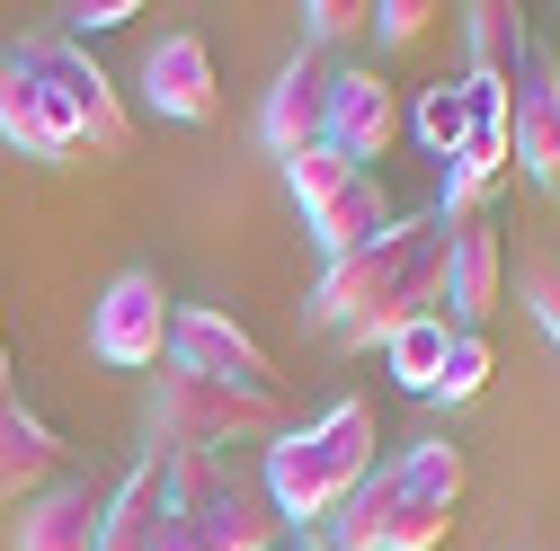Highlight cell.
<instances>
[{
	"instance_id": "obj_27",
	"label": "cell",
	"mask_w": 560,
	"mask_h": 551,
	"mask_svg": "<svg viewBox=\"0 0 560 551\" xmlns=\"http://www.w3.org/2000/svg\"><path fill=\"white\" fill-rule=\"evenodd\" d=\"M72 19H81V36H90V27L107 36V27H125V19H143V10H133V0H98V10H72Z\"/></svg>"
},
{
	"instance_id": "obj_18",
	"label": "cell",
	"mask_w": 560,
	"mask_h": 551,
	"mask_svg": "<svg viewBox=\"0 0 560 551\" xmlns=\"http://www.w3.org/2000/svg\"><path fill=\"white\" fill-rule=\"evenodd\" d=\"M463 36H471V81H499V90L525 81V62H534V27H525L516 0H471V10H463Z\"/></svg>"
},
{
	"instance_id": "obj_30",
	"label": "cell",
	"mask_w": 560,
	"mask_h": 551,
	"mask_svg": "<svg viewBox=\"0 0 560 551\" xmlns=\"http://www.w3.org/2000/svg\"><path fill=\"white\" fill-rule=\"evenodd\" d=\"M294 551H329V542H294Z\"/></svg>"
},
{
	"instance_id": "obj_24",
	"label": "cell",
	"mask_w": 560,
	"mask_h": 551,
	"mask_svg": "<svg viewBox=\"0 0 560 551\" xmlns=\"http://www.w3.org/2000/svg\"><path fill=\"white\" fill-rule=\"evenodd\" d=\"M357 27H374L365 0H312V10H303V45H312V54H329L338 36H357Z\"/></svg>"
},
{
	"instance_id": "obj_1",
	"label": "cell",
	"mask_w": 560,
	"mask_h": 551,
	"mask_svg": "<svg viewBox=\"0 0 560 551\" xmlns=\"http://www.w3.org/2000/svg\"><path fill=\"white\" fill-rule=\"evenodd\" d=\"M428 312H445V214H400L357 258L320 267V294L303 303V320L338 348H392Z\"/></svg>"
},
{
	"instance_id": "obj_2",
	"label": "cell",
	"mask_w": 560,
	"mask_h": 551,
	"mask_svg": "<svg viewBox=\"0 0 560 551\" xmlns=\"http://www.w3.org/2000/svg\"><path fill=\"white\" fill-rule=\"evenodd\" d=\"M374 471V400H329L312 427H285L267 445L258 462V490L267 507L285 516V525H329L347 499H357V480Z\"/></svg>"
},
{
	"instance_id": "obj_3",
	"label": "cell",
	"mask_w": 560,
	"mask_h": 551,
	"mask_svg": "<svg viewBox=\"0 0 560 551\" xmlns=\"http://www.w3.org/2000/svg\"><path fill=\"white\" fill-rule=\"evenodd\" d=\"M161 480H170V516L196 534V551H285V516L223 454H161Z\"/></svg>"
},
{
	"instance_id": "obj_25",
	"label": "cell",
	"mask_w": 560,
	"mask_h": 551,
	"mask_svg": "<svg viewBox=\"0 0 560 551\" xmlns=\"http://www.w3.org/2000/svg\"><path fill=\"white\" fill-rule=\"evenodd\" d=\"M445 10H428V0H383V10H374V27H383V45H418V36H428Z\"/></svg>"
},
{
	"instance_id": "obj_28",
	"label": "cell",
	"mask_w": 560,
	"mask_h": 551,
	"mask_svg": "<svg viewBox=\"0 0 560 551\" xmlns=\"http://www.w3.org/2000/svg\"><path fill=\"white\" fill-rule=\"evenodd\" d=\"M152 551H196V534H187L178 516H161V542H152Z\"/></svg>"
},
{
	"instance_id": "obj_19",
	"label": "cell",
	"mask_w": 560,
	"mask_h": 551,
	"mask_svg": "<svg viewBox=\"0 0 560 551\" xmlns=\"http://www.w3.org/2000/svg\"><path fill=\"white\" fill-rule=\"evenodd\" d=\"M161 516H170V480H161V454H143V462L116 480L107 516H98V551H152L161 542Z\"/></svg>"
},
{
	"instance_id": "obj_4",
	"label": "cell",
	"mask_w": 560,
	"mask_h": 551,
	"mask_svg": "<svg viewBox=\"0 0 560 551\" xmlns=\"http://www.w3.org/2000/svg\"><path fill=\"white\" fill-rule=\"evenodd\" d=\"M152 454H223L249 436H285V400L276 391H232V383H205L187 365H161L152 383Z\"/></svg>"
},
{
	"instance_id": "obj_11",
	"label": "cell",
	"mask_w": 560,
	"mask_h": 551,
	"mask_svg": "<svg viewBox=\"0 0 560 551\" xmlns=\"http://www.w3.org/2000/svg\"><path fill=\"white\" fill-rule=\"evenodd\" d=\"M508 143H516V169L560 196V62H551L542 45H534V62H525L516 98H508Z\"/></svg>"
},
{
	"instance_id": "obj_7",
	"label": "cell",
	"mask_w": 560,
	"mask_h": 551,
	"mask_svg": "<svg viewBox=\"0 0 560 551\" xmlns=\"http://www.w3.org/2000/svg\"><path fill=\"white\" fill-rule=\"evenodd\" d=\"M392 471H400V499H392V534H383V551H436V542L454 534L463 480H471L463 445H445V436L400 445V454H392Z\"/></svg>"
},
{
	"instance_id": "obj_14",
	"label": "cell",
	"mask_w": 560,
	"mask_h": 551,
	"mask_svg": "<svg viewBox=\"0 0 560 551\" xmlns=\"http://www.w3.org/2000/svg\"><path fill=\"white\" fill-rule=\"evenodd\" d=\"M0 143H10L19 161H81V143H72V125L54 116V98L36 90V72L10 54L0 62Z\"/></svg>"
},
{
	"instance_id": "obj_16",
	"label": "cell",
	"mask_w": 560,
	"mask_h": 551,
	"mask_svg": "<svg viewBox=\"0 0 560 551\" xmlns=\"http://www.w3.org/2000/svg\"><path fill=\"white\" fill-rule=\"evenodd\" d=\"M303 223H312V249L338 267V258H357L365 241H383V232L400 223V204H392V187L365 169V178H347V187L320 204V214H303Z\"/></svg>"
},
{
	"instance_id": "obj_5",
	"label": "cell",
	"mask_w": 560,
	"mask_h": 551,
	"mask_svg": "<svg viewBox=\"0 0 560 551\" xmlns=\"http://www.w3.org/2000/svg\"><path fill=\"white\" fill-rule=\"evenodd\" d=\"M19 62L36 72V90L54 98V116L72 125V143L81 152H98V161H125V143H133V116H125V90L90 62V45L81 36H36V45H19Z\"/></svg>"
},
{
	"instance_id": "obj_13",
	"label": "cell",
	"mask_w": 560,
	"mask_h": 551,
	"mask_svg": "<svg viewBox=\"0 0 560 551\" xmlns=\"http://www.w3.org/2000/svg\"><path fill=\"white\" fill-rule=\"evenodd\" d=\"M143 98H152L170 125H214V116H223V81H214L205 36H161V45L143 54Z\"/></svg>"
},
{
	"instance_id": "obj_21",
	"label": "cell",
	"mask_w": 560,
	"mask_h": 551,
	"mask_svg": "<svg viewBox=\"0 0 560 551\" xmlns=\"http://www.w3.org/2000/svg\"><path fill=\"white\" fill-rule=\"evenodd\" d=\"M409 133H418V143H428L436 161H454V152L471 143V98H463V81L418 90V107H409Z\"/></svg>"
},
{
	"instance_id": "obj_9",
	"label": "cell",
	"mask_w": 560,
	"mask_h": 551,
	"mask_svg": "<svg viewBox=\"0 0 560 551\" xmlns=\"http://www.w3.org/2000/svg\"><path fill=\"white\" fill-rule=\"evenodd\" d=\"M329 90H338V62L312 54V45L285 62V72H276V90H267V107H258V133H267L276 161H294V152L329 143Z\"/></svg>"
},
{
	"instance_id": "obj_23",
	"label": "cell",
	"mask_w": 560,
	"mask_h": 551,
	"mask_svg": "<svg viewBox=\"0 0 560 551\" xmlns=\"http://www.w3.org/2000/svg\"><path fill=\"white\" fill-rule=\"evenodd\" d=\"M347 178H365V169L347 161V152H329V143H312V152H294V161H285V187H294L303 214H320V204H329Z\"/></svg>"
},
{
	"instance_id": "obj_17",
	"label": "cell",
	"mask_w": 560,
	"mask_h": 551,
	"mask_svg": "<svg viewBox=\"0 0 560 551\" xmlns=\"http://www.w3.org/2000/svg\"><path fill=\"white\" fill-rule=\"evenodd\" d=\"M98 516H107V499L90 480H54L45 499L19 507V542L10 551H98Z\"/></svg>"
},
{
	"instance_id": "obj_6",
	"label": "cell",
	"mask_w": 560,
	"mask_h": 551,
	"mask_svg": "<svg viewBox=\"0 0 560 551\" xmlns=\"http://www.w3.org/2000/svg\"><path fill=\"white\" fill-rule=\"evenodd\" d=\"M170 329H178L170 285H161L152 267H125L116 285L98 294V312H90V348H98V365H116V374H161V365H170Z\"/></svg>"
},
{
	"instance_id": "obj_8",
	"label": "cell",
	"mask_w": 560,
	"mask_h": 551,
	"mask_svg": "<svg viewBox=\"0 0 560 551\" xmlns=\"http://www.w3.org/2000/svg\"><path fill=\"white\" fill-rule=\"evenodd\" d=\"M170 365L205 374V383H232V391H276V365L267 348L214 303H178V329H170Z\"/></svg>"
},
{
	"instance_id": "obj_12",
	"label": "cell",
	"mask_w": 560,
	"mask_h": 551,
	"mask_svg": "<svg viewBox=\"0 0 560 551\" xmlns=\"http://www.w3.org/2000/svg\"><path fill=\"white\" fill-rule=\"evenodd\" d=\"M499 285H508L499 223H489V214H454V223H445V312L471 329V320L499 312Z\"/></svg>"
},
{
	"instance_id": "obj_15",
	"label": "cell",
	"mask_w": 560,
	"mask_h": 551,
	"mask_svg": "<svg viewBox=\"0 0 560 551\" xmlns=\"http://www.w3.org/2000/svg\"><path fill=\"white\" fill-rule=\"evenodd\" d=\"M62 480V436L36 419V409L0 400V507H27Z\"/></svg>"
},
{
	"instance_id": "obj_20",
	"label": "cell",
	"mask_w": 560,
	"mask_h": 551,
	"mask_svg": "<svg viewBox=\"0 0 560 551\" xmlns=\"http://www.w3.org/2000/svg\"><path fill=\"white\" fill-rule=\"evenodd\" d=\"M454 329H463L454 312H428V320H409V329L392 338V348H383V356H392V383L428 400V391H436V365H445V348H454Z\"/></svg>"
},
{
	"instance_id": "obj_22",
	"label": "cell",
	"mask_w": 560,
	"mask_h": 551,
	"mask_svg": "<svg viewBox=\"0 0 560 551\" xmlns=\"http://www.w3.org/2000/svg\"><path fill=\"white\" fill-rule=\"evenodd\" d=\"M489 374H499V348H489L480 329H454V348H445V365H436V391H428V400L463 409V400H480V391H489Z\"/></svg>"
},
{
	"instance_id": "obj_10",
	"label": "cell",
	"mask_w": 560,
	"mask_h": 551,
	"mask_svg": "<svg viewBox=\"0 0 560 551\" xmlns=\"http://www.w3.org/2000/svg\"><path fill=\"white\" fill-rule=\"evenodd\" d=\"M400 125H409V107H400V90L383 72H338V90H329V152H347L365 169V161H383L400 143Z\"/></svg>"
},
{
	"instance_id": "obj_29",
	"label": "cell",
	"mask_w": 560,
	"mask_h": 551,
	"mask_svg": "<svg viewBox=\"0 0 560 551\" xmlns=\"http://www.w3.org/2000/svg\"><path fill=\"white\" fill-rule=\"evenodd\" d=\"M0 383H10V356H0ZM0 400H10V391H0Z\"/></svg>"
},
{
	"instance_id": "obj_26",
	"label": "cell",
	"mask_w": 560,
	"mask_h": 551,
	"mask_svg": "<svg viewBox=\"0 0 560 551\" xmlns=\"http://www.w3.org/2000/svg\"><path fill=\"white\" fill-rule=\"evenodd\" d=\"M525 303H534V320L551 329V348H560V258H534V267H525Z\"/></svg>"
}]
</instances>
